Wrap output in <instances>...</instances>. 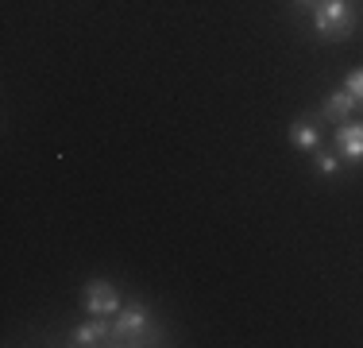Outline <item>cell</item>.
<instances>
[{
  "label": "cell",
  "instance_id": "8",
  "mask_svg": "<svg viewBox=\"0 0 363 348\" xmlns=\"http://www.w3.org/2000/svg\"><path fill=\"white\" fill-rule=\"evenodd\" d=\"M340 167H344L340 155H333V151L317 155V170H321V174H340Z\"/></svg>",
  "mask_w": 363,
  "mask_h": 348
},
{
  "label": "cell",
  "instance_id": "7",
  "mask_svg": "<svg viewBox=\"0 0 363 348\" xmlns=\"http://www.w3.org/2000/svg\"><path fill=\"white\" fill-rule=\"evenodd\" d=\"M70 344L77 348H97V344H112V321H89V325H77L70 333Z\"/></svg>",
  "mask_w": 363,
  "mask_h": 348
},
{
  "label": "cell",
  "instance_id": "5",
  "mask_svg": "<svg viewBox=\"0 0 363 348\" xmlns=\"http://www.w3.org/2000/svg\"><path fill=\"white\" fill-rule=\"evenodd\" d=\"M317 120L321 116H298L290 124V147L294 151H317V143H321V128H317Z\"/></svg>",
  "mask_w": 363,
  "mask_h": 348
},
{
  "label": "cell",
  "instance_id": "3",
  "mask_svg": "<svg viewBox=\"0 0 363 348\" xmlns=\"http://www.w3.org/2000/svg\"><path fill=\"white\" fill-rule=\"evenodd\" d=\"M82 302H85V310L97 313V317H108V313H120V310H124V302H120L116 286H108L105 278H93V283L85 286Z\"/></svg>",
  "mask_w": 363,
  "mask_h": 348
},
{
  "label": "cell",
  "instance_id": "4",
  "mask_svg": "<svg viewBox=\"0 0 363 348\" xmlns=\"http://www.w3.org/2000/svg\"><path fill=\"white\" fill-rule=\"evenodd\" d=\"M333 147L344 163H363V120H344L333 132Z\"/></svg>",
  "mask_w": 363,
  "mask_h": 348
},
{
  "label": "cell",
  "instance_id": "6",
  "mask_svg": "<svg viewBox=\"0 0 363 348\" xmlns=\"http://www.w3.org/2000/svg\"><path fill=\"white\" fill-rule=\"evenodd\" d=\"M356 104H359V101L352 97L348 89H333V93L325 97V104L317 109V116H321V120H340V124H344V120H352Z\"/></svg>",
  "mask_w": 363,
  "mask_h": 348
},
{
  "label": "cell",
  "instance_id": "10",
  "mask_svg": "<svg viewBox=\"0 0 363 348\" xmlns=\"http://www.w3.org/2000/svg\"><path fill=\"white\" fill-rule=\"evenodd\" d=\"M298 8H317V0H294Z\"/></svg>",
  "mask_w": 363,
  "mask_h": 348
},
{
  "label": "cell",
  "instance_id": "2",
  "mask_svg": "<svg viewBox=\"0 0 363 348\" xmlns=\"http://www.w3.org/2000/svg\"><path fill=\"white\" fill-rule=\"evenodd\" d=\"M313 28L321 39H348L356 31V12H352L348 0H317Z\"/></svg>",
  "mask_w": 363,
  "mask_h": 348
},
{
  "label": "cell",
  "instance_id": "1",
  "mask_svg": "<svg viewBox=\"0 0 363 348\" xmlns=\"http://www.w3.org/2000/svg\"><path fill=\"white\" fill-rule=\"evenodd\" d=\"M112 344H124V348H135V344H162V333L151 329V313H147L140 302L124 306L112 321Z\"/></svg>",
  "mask_w": 363,
  "mask_h": 348
},
{
  "label": "cell",
  "instance_id": "9",
  "mask_svg": "<svg viewBox=\"0 0 363 348\" xmlns=\"http://www.w3.org/2000/svg\"><path fill=\"white\" fill-rule=\"evenodd\" d=\"M344 89H348L352 97H356V101L363 104V70H352V74H348V82H344Z\"/></svg>",
  "mask_w": 363,
  "mask_h": 348
}]
</instances>
